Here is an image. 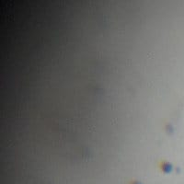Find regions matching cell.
I'll return each mask as SVG.
<instances>
[{"label":"cell","mask_w":184,"mask_h":184,"mask_svg":"<svg viewBox=\"0 0 184 184\" xmlns=\"http://www.w3.org/2000/svg\"><path fill=\"white\" fill-rule=\"evenodd\" d=\"M160 168H161L162 171L165 172V173H170V172L172 170V166H171V164L168 163V162H162Z\"/></svg>","instance_id":"obj_1"},{"label":"cell","mask_w":184,"mask_h":184,"mask_svg":"<svg viewBox=\"0 0 184 184\" xmlns=\"http://www.w3.org/2000/svg\"><path fill=\"white\" fill-rule=\"evenodd\" d=\"M131 184H141L140 182H139V181H133Z\"/></svg>","instance_id":"obj_2"}]
</instances>
